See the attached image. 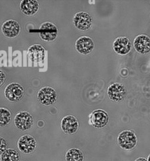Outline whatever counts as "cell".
I'll return each instance as SVG.
<instances>
[{
  "label": "cell",
  "instance_id": "cell-1",
  "mask_svg": "<svg viewBox=\"0 0 150 161\" xmlns=\"http://www.w3.org/2000/svg\"><path fill=\"white\" fill-rule=\"evenodd\" d=\"M24 94V88L18 82H12L8 84L4 90L5 97L13 103H16L20 101L23 98Z\"/></svg>",
  "mask_w": 150,
  "mask_h": 161
},
{
  "label": "cell",
  "instance_id": "cell-2",
  "mask_svg": "<svg viewBox=\"0 0 150 161\" xmlns=\"http://www.w3.org/2000/svg\"><path fill=\"white\" fill-rule=\"evenodd\" d=\"M117 142L122 149L129 150L136 147L137 143V138L135 133L132 131L124 130L119 134Z\"/></svg>",
  "mask_w": 150,
  "mask_h": 161
},
{
  "label": "cell",
  "instance_id": "cell-3",
  "mask_svg": "<svg viewBox=\"0 0 150 161\" xmlns=\"http://www.w3.org/2000/svg\"><path fill=\"white\" fill-rule=\"evenodd\" d=\"M37 99L43 105H51L56 101L57 94L56 91L51 87H43L37 93Z\"/></svg>",
  "mask_w": 150,
  "mask_h": 161
},
{
  "label": "cell",
  "instance_id": "cell-4",
  "mask_svg": "<svg viewBox=\"0 0 150 161\" xmlns=\"http://www.w3.org/2000/svg\"><path fill=\"white\" fill-rule=\"evenodd\" d=\"M33 123V116L26 111L18 112L14 118V124L15 126L21 131H26L30 129Z\"/></svg>",
  "mask_w": 150,
  "mask_h": 161
},
{
  "label": "cell",
  "instance_id": "cell-5",
  "mask_svg": "<svg viewBox=\"0 0 150 161\" xmlns=\"http://www.w3.org/2000/svg\"><path fill=\"white\" fill-rule=\"evenodd\" d=\"M73 23L78 30L87 31L92 26V18L91 15L87 12L80 11L73 16Z\"/></svg>",
  "mask_w": 150,
  "mask_h": 161
},
{
  "label": "cell",
  "instance_id": "cell-6",
  "mask_svg": "<svg viewBox=\"0 0 150 161\" xmlns=\"http://www.w3.org/2000/svg\"><path fill=\"white\" fill-rule=\"evenodd\" d=\"M107 93L110 100L114 102H119L126 97V89L122 83L115 82L108 87Z\"/></svg>",
  "mask_w": 150,
  "mask_h": 161
},
{
  "label": "cell",
  "instance_id": "cell-7",
  "mask_svg": "<svg viewBox=\"0 0 150 161\" xmlns=\"http://www.w3.org/2000/svg\"><path fill=\"white\" fill-rule=\"evenodd\" d=\"M40 36L46 42L54 40L58 35V29L55 24L51 22H45L40 27Z\"/></svg>",
  "mask_w": 150,
  "mask_h": 161
},
{
  "label": "cell",
  "instance_id": "cell-8",
  "mask_svg": "<svg viewBox=\"0 0 150 161\" xmlns=\"http://www.w3.org/2000/svg\"><path fill=\"white\" fill-rule=\"evenodd\" d=\"M109 120L107 113L102 109H97L92 112L89 116V123L93 126L101 128L104 127Z\"/></svg>",
  "mask_w": 150,
  "mask_h": 161
},
{
  "label": "cell",
  "instance_id": "cell-9",
  "mask_svg": "<svg viewBox=\"0 0 150 161\" xmlns=\"http://www.w3.org/2000/svg\"><path fill=\"white\" fill-rule=\"evenodd\" d=\"M18 147L21 152L24 153H30L35 150L36 147V141L33 136L30 135H24L18 139Z\"/></svg>",
  "mask_w": 150,
  "mask_h": 161
},
{
  "label": "cell",
  "instance_id": "cell-10",
  "mask_svg": "<svg viewBox=\"0 0 150 161\" xmlns=\"http://www.w3.org/2000/svg\"><path fill=\"white\" fill-rule=\"evenodd\" d=\"M75 47L78 53L83 55H87L92 52L94 48V43L89 36H82L76 40Z\"/></svg>",
  "mask_w": 150,
  "mask_h": 161
},
{
  "label": "cell",
  "instance_id": "cell-11",
  "mask_svg": "<svg viewBox=\"0 0 150 161\" xmlns=\"http://www.w3.org/2000/svg\"><path fill=\"white\" fill-rule=\"evenodd\" d=\"M60 126L65 133L72 135L77 131L79 123L77 119L74 116L67 115L62 119Z\"/></svg>",
  "mask_w": 150,
  "mask_h": 161
},
{
  "label": "cell",
  "instance_id": "cell-12",
  "mask_svg": "<svg viewBox=\"0 0 150 161\" xmlns=\"http://www.w3.org/2000/svg\"><path fill=\"white\" fill-rule=\"evenodd\" d=\"M3 35L10 38L16 37L21 30L19 24L14 19H8L5 21L1 26Z\"/></svg>",
  "mask_w": 150,
  "mask_h": 161
},
{
  "label": "cell",
  "instance_id": "cell-13",
  "mask_svg": "<svg viewBox=\"0 0 150 161\" xmlns=\"http://www.w3.org/2000/svg\"><path fill=\"white\" fill-rule=\"evenodd\" d=\"M113 48L119 55H126L131 49V41L126 36H119L115 38L113 42Z\"/></svg>",
  "mask_w": 150,
  "mask_h": 161
},
{
  "label": "cell",
  "instance_id": "cell-14",
  "mask_svg": "<svg viewBox=\"0 0 150 161\" xmlns=\"http://www.w3.org/2000/svg\"><path fill=\"white\" fill-rule=\"evenodd\" d=\"M19 9L25 15H35L40 9V3L36 0H23L20 2Z\"/></svg>",
  "mask_w": 150,
  "mask_h": 161
},
{
  "label": "cell",
  "instance_id": "cell-15",
  "mask_svg": "<svg viewBox=\"0 0 150 161\" xmlns=\"http://www.w3.org/2000/svg\"><path fill=\"white\" fill-rule=\"evenodd\" d=\"M134 47L140 53H147L150 51V38L145 35H139L134 40Z\"/></svg>",
  "mask_w": 150,
  "mask_h": 161
},
{
  "label": "cell",
  "instance_id": "cell-16",
  "mask_svg": "<svg viewBox=\"0 0 150 161\" xmlns=\"http://www.w3.org/2000/svg\"><path fill=\"white\" fill-rule=\"evenodd\" d=\"M65 160L66 161H83V155L80 149L72 148L67 152Z\"/></svg>",
  "mask_w": 150,
  "mask_h": 161
},
{
  "label": "cell",
  "instance_id": "cell-17",
  "mask_svg": "<svg viewBox=\"0 0 150 161\" xmlns=\"http://www.w3.org/2000/svg\"><path fill=\"white\" fill-rule=\"evenodd\" d=\"M19 154L13 148H8L1 154V161H19Z\"/></svg>",
  "mask_w": 150,
  "mask_h": 161
},
{
  "label": "cell",
  "instance_id": "cell-18",
  "mask_svg": "<svg viewBox=\"0 0 150 161\" xmlns=\"http://www.w3.org/2000/svg\"><path fill=\"white\" fill-rule=\"evenodd\" d=\"M11 119V113L10 111L6 108L1 107L0 109V125L1 126H5L8 125Z\"/></svg>",
  "mask_w": 150,
  "mask_h": 161
},
{
  "label": "cell",
  "instance_id": "cell-19",
  "mask_svg": "<svg viewBox=\"0 0 150 161\" xmlns=\"http://www.w3.org/2000/svg\"><path fill=\"white\" fill-rule=\"evenodd\" d=\"M8 144L6 143V141L4 138H3L2 136H1V146H0V152L1 154L3 153L6 150H7Z\"/></svg>",
  "mask_w": 150,
  "mask_h": 161
},
{
  "label": "cell",
  "instance_id": "cell-20",
  "mask_svg": "<svg viewBox=\"0 0 150 161\" xmlns=\"http://www.w3.org/2000/svg\"><path fill=\"white\" fill-rule=\"evenodd\" d=\"M0 73H1V77H0V79H1V86H2L3 82H5L6 75V74L2 70L0 71Z\"/></svg>",
  "mask_w": 150,
  "mask_h": 161
},
{
  "label": "cell",
  "instance_id": "cell-21",
  "mask_svg": "<svg viewBox=\"0 0 150 161\" xmlns=\"http://www.w3.org/2000/svg\"><path fill=\"white\" fill-rule=\"evenodd\" d=\"M135 161H147V160L144 157H139L137 158Z\"/></svg>",
  "mask_w": 150,
  "mask_h": 161
},
{
  "label": "cell",
  "instance_id": "cell-22",
  "mask_svg": "<svg viewBox=\"0 0 150 161\" xmlns=\"http://www.w3.org/2000/svg\"><path fill=\"white\" fill-rule=\"evenodd\" d=\"M147 161H150V154L148 156V158H147Z\"/></svg>",
  "mask_w": 150,
  "mask_h": 161
}]
</instances>
